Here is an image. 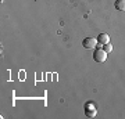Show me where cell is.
Returning a JSON list of instances; mask_svg holds the SVG:
<instances>
[{
    "label": "cell",
    "instance_id": "cell-1",
    "mask_svg": "<svg viewBox=\"0 0 125 119\" xmlns=\"http://www.w3.org/2000/svg\"><path fill=\"white\" fill-rule=\"evenodd\" d=\"M107 58V53L103 50V47H97L93 53V60L96 62H104Z\"/></svg>",
    "mask_w": 125,
    "mask_h": 119
},
{
    "label": "cell",
    "instance_id": "cell-2",
    "mask_svg": "<svg viewBox=\"0 0 125 119\" xmlns=\"http://www.w3.org/2000/svg\"><path fill=\"white\" fill-rule=\"evenodd\" d=\"M82 46L85 49H94L97 46V39H94V37H85L82 40Z\"/></svg>",
    "mask_w": 125,
    "mask_h": 119
},
{
    "label": "cell",
    "instance_id": "cell-3",
    "mask_svg": "<svg viewBox=\"0 0 125 119\" xmlns=\"http://www.w3.org/2000/svg\"><path fill=\"white\" fill-rule=\"evenodd\" d=\"M96 114H97V111H96L94 105L92 102H88L85 105V115L88 118H93V116H96Z\"/></svg>",
    "mask_w": 125,
    "mask_h": 119
},
{
    "label": "cell",
    "instance_id": "cell-4",
    "mask_svg": "<svg viewBox=\"0 0 125 119\" xmlns=\"http://www.w3.org/2000/svg\"><path fill=\"white\" fill-rule=\"evenodd\" d=\"M97 43L102 44V46L110 43V36H108L107 33H100V35L97 36Z\"/></svg>",
    "mask_w": 125,
    "mask_h": 119
},
{
    "label": "cell",
    "instance_id": "cell-5",
    "mask_svg": "<svg viewBox=\"0 0 125 119\" xmlns=\"http://www.w3.org/2000/svg\"><path fill=\"white\" fill-rule=\"evenodd\" d=\"M115 9L118 10V11H125V0H117Z\"/></svg>",
    "mask_w": 125,
    "mask_h": 119
},
{
    "label": "cell",
    "instance_id": "cell-6",
    "mask_svg": "<svg viewBox=\"0 0 125 119\" xmlns=\"http://www.w3.org/2000/svg\"><path fill=\"white\" fill-rule=\"evenodd\" d=\"M103 50H104L106 53H110V51H111V50H113V46H111V44H110V43L104 44V46H103Z\"/></svg>",
    "mask_w": 125,
    "mask_h": 119
}]
</instances>
